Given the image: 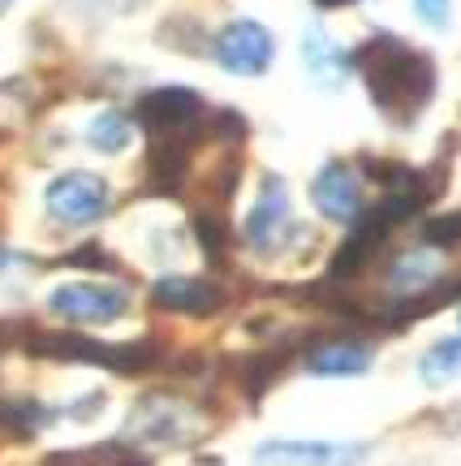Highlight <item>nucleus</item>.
I'll use <instances>...</instances> for the list:
<instances>
[{"label": "nucleus", "instance_id": "nucleus-1", "mask_svg": "<svg viewBox=\"0 0 461 466\" xmlns=\"http://www.w3.org/2000/svg\"><path fill=\"white\" fill-rule=\"evenodd\" d=\"M354 56V69L363 74L366 91L376 108L396 126H410L436 96V66L427 52H414L410 44H401L393 35H376L366 39Z\"/></svg>", "mask_w": 461, "mask_h": 466}, {"label": "nucleus", "instance_id": "nucleus-2", "mask_svg": "<svg viewBox=\"0 0 461 466\" xmlns=\"http://www.w3.org/2000/svg\"><path fill=\"white\" fill-rule=\"evenodd\" d=\"M35 354H48V359H69V363H95L121 376H134L143 367L155 363V350L147 341H134V346H104L95 337H74V333H44L31 341Z\"/></svg>", "mask_w": 461, "mask_h": 466}, {"label": "nucleus", "instance_id": "nucleus-3", "mask_svg": "<svg viewBox=\"0 0 461 466\" xmlns=\"http://www.w3.org/2000/svg\"><path fill=\"white\" fill-rule=\"evenodd\" d=\"M44 203H48V217L61 220V225H95L108 212L113 190L91 168H69V173H56L48 182Z\"/></svg>", "mask_w": 461, "mask_h": 466}, {"label": "nucleus", "instance_id": "nucleus-4", "mask_svg": "<svg viewBox=\"0 0 461 466\" xmlns=\"http://www.w3.org/2000/svg\"><path fill=\"white\" fill-rule=\"evenodd\" d=\"M212 56L220 61V69H229L237 78H259L276 56V39H272L264 22L237 17L229 26H220V35L212 39Z\"/></svg>", "mask_w": 461, "mask_h": 466}, {"label": "nucleus", "instance_id": "nucleus-5", "mask_svg": "<svg viewBox=\"0 0 461 466\" xmlns=\"http://www.w3.org/2000/svg\"><path fill=\"white\" fill-rule=\"evenodd\" d=\"M48 311L69 319V324H113L130 311V294L121 285L65 281L48 294Z\"/></svg>", "mask_w": 461, "mask_h": 466}, {"label": "nucleus", "instance_id": "nucleus-6", "mask_svg": "<svg viewBox=\"0 0 461 466\" xmlns=\"http://www.w3.org/2000/svg\"><path fill=\"white\" fill-rule=\"evenodd\" d=\"M138 121L155 138L160 134H185V138H195L198 121H203V100H198V91H190V86H160V91H147L138 100Z\"/></svg>", "mask_w": 461, "mask_h": 466}, {"label": "nucleus", "instance_id": "nucleus-7", "mask_svg": "<svg viewBox=\"0 0 461 466\" xmlns=\"http://www.w3.org/2000/svg\"><path fill=\"white\" fill-rule=\"evenodd\" d=\"M285 225H289V186H285V177L267 173L264 182H259V199H255V208L246 212L242 238H246L250 250L267 255V250L280 242Z\"/></svg>", "mask_w": 461, "mask_h": 466}, {"label": "nucleus", "instance_id": "nucleus-8", "mask_svg": "<svg viewBox=\"0 0 461 466\" xmlns=\"http://www.w3.org/2000/svg\"><path fill=\"white\" fill-rule=\"evenodd\" d=\"M311 199H315V208L328 220H336V225H349V220L363 217V186H358V173L349 165H341V160H328V165L315 173Z\"/></svg>", "mask_w": 461, "mask_h": 466}, {"label": "nucleus", "instance_id": "nucleus-9", "mask_svg": "<svg viewBox=\"0 0 461 466\" xmlns=\"http://www.w3.org/2000/svg\"><path fill=\"white\" fill-rule=\"evenodd\" d=\"M130 432L151 441V445H190V436L198 432V423L182 401L147 398V401H138V410H134V419H130Z\"/></svg>", "mask_w": 461, "mask_h": 466}, {"label": "nucleus", "instance_id": "nucleus-10", "mask_svg": "<svg viewBox=\"0 0 461 466\" xmlns=\"http://www.w3.org/2000/svg\"><path fill=\"white\" fill-rule=\"evenodd\" d=\"M302 66H306V74L315 78V86L341 91L346 78H349V69H354V56H349L324 26H315L311 22V26L302 31Z\"/></svg>", "mask_w": 461, "mask_h": 466}, {"label": "nucleus", "instance_id": "nucleus-11", "mask_svg": "<svg viewBox=\"0 0 461 466\" xmlns=\"http://www.w3.org/2000/svg\"><path fill=\"white\" fill-rule=\"evenodd\" d=\"M363 450L349 445H332V441H264L255 450L259 466H341L354 462Z\"/></svg>", "mask_w": 461, "mask_h": 466}, {"label": "nucleus", "instance_id": "nucleus-12", "mask_svg": "<svg viewBox=\"0 0 461 466\" xmlns=\"http://www.w3.org/2000/svg\"><path fill=\"white\" fill-rule=\"evenodd\" d=\"M151 299L160 302L165 311H182V316H212L225 307V289L203 277H165L155 281Z\"/></svg>", "mask_w": 461, "mask_h": 466}, {"label": "nucleus", "instance_id": "nucleus-13", "mask_svg": "<svg viewBox=\"0 0 461 466\" xmlns=\"http://www.w3.org/2000/svg\"><path fill=\"white\" fill-rule=\"evenodd\" d=\"M388 229H393V225L379 217V212H371V217H366L363 225H358V229L346 238V247L336 250V259H332V277H336V281H346V277H358V272L371 264V255L384 247Z\"/></svg>", "mask_w": 461, "mask_h": 466}, {"label": "nucleus", "instance_id": "nucleus-14", "mask_svg": "<svg viewBox=\"0 0 461 466\" xmlns=\"http://www.w3.org/2000/svg\"><path fill=\"white\" fill-rule=\"evenodd\" d=\"M306 367L315 376H328V380H336V376H363L371 367V346H363V341H324V346L311 350Z\"/></svg>", "mask_w": 461, "mask_h": 466}, {"label": "nucleus", "instance_id": "nucleus-15", "mask_svg": "<svg viewBox=\"0 0 461 466\" xmlns=\"http://www.w3.org/2000/svg\"><path fill=\"white\" fill-rule=\"evenodd\" d=\"M48 466H151V462L125 441H108V445H95V450L56 453V458H48Z\"/></svg>", "mask_w": 461, "mask_h": 466}, {"label": "nucleus", "instance_id": "nucleus-16", "mask_svg": "<svg viewBox=\"0 0 461 466\" xmlns=\"http://www.w3.org/2000/svg\"><path fill=\"white\" fill-rule=\"evenodd\" d=\"M134 138V126L125 113H116V108H108V113L91 116V126H86V143L99 151V156H116V151H125Z\"/></svg>", "mask_w": 461, "mask_h": 466}, {"label": "nucleus", "instance_id": "nucleus-17", "mask_svg": "<svg viewBox=\"0 0 461 466\" xmlns=\"http://www.w3.org/2000/svg\"><path fill=\"white\" fill-rule=\"evenodd\" d=\"M418 371L427 384H448L453 376H461V337H440L436 346H427V354L418 359Z\"/></svg>", "mask_w": 461, "mask_h": 466}, {"label": "nucleus", "instance_id": "nucleus-18", "mask_svg": "<svg viewBox=\"0 0 461 466\" xmlns=\"http://www.w3.org/2000/svg\"><path fill=\"white\" fill-rule=\"evenodd\" d=\"M436 277V259H431L427 250H410V255H401L393 268H388V285L393 289H418V285H427Z\"/></svg>", "mask_w": 461, "mask_h": 466}, {"label": "nucleus", "instance_id": "nucleus-19", "mask_svg": "<svg viewBox=\"0 0 461 466\" xmlns=\"http://www.w3.org/2000/svg\"><path fill=\"white\" fill-rule=\"evenodd\" d=\"M48 410L39 401H0V428H9L14 436H31L35 428L48 423Z\"/></svg>", "mask_w": 461, "mask_h": 466}, {"label": "nucleus", "instance_id": "nucleus-20", "mask_svg": "<svg viewBox=\"0 0 461 466\" xmlns=\"http://www.w3.org/2000/svg\"><path fill=\"white\" fill-rule=\"evenodd\" d=\"M280 367H285V354H276V350H272V354H259V359H250L246 363V393L250 398H259L267 384L276 380Z\"/></svg>", "mask_w": 461, "mask_h": 466}, {"label": "nucleus", "instance_id": "nucleus-21", "mask_svg": "<svg viewBox=\"0 0 461 466\" xmlns=\"http://www.w3.org/2000/svg\"><path fill=\"white\" fill-rule=\"evenodd\" d=\"M423 238H427V247H457V242H461V217H436V220H427Z\"/></svg>", "mask_w": 461, "mask_h": 466}, {"label": "nucleus", "instance_id": "nucleus-22", "mask_svg": "<svg viewBox=\"0 0 461 466\" xmlns=\"http://www.w3.org/2000/svg\"><path fill=\"white\" fill-rule=\"evenodd\" d=\"M414 14L423 17L431 31H448V22H453V0H414Z\"/></svg>", "mask_w": 461, "mask_h": 466}, {"label": "nucleus", "instance_id": "nucleus-23", "mask_svg": "<svg viewBox=\"0 0 461 466\" xmlns=\"http://www.w3.org/2000/svg\"><path fill=\"white\" fill-rule=\"evenodd\" d=\"M195 225H198V242H203V250H207V255H220V247H225V229H220L212 217H198Z\"/></svg>", "mask_w": 461, "mask_h": 466}, {"label": "nucleus", "instance_id": "nucleus-24", "mask_svg": "<svg viewBox=\"0 0 461 466\" xmlns=\"http://www.w3.org/2000/svg\"><path fill=\"white\" fill-rule=\"evenodd\" d=\"M324 9H341V5H354V0H319Z\"/></svg>", "mask_w": 461, "mask_h": 466}, {"label": "nucleus", "instance_id": "nucleus-25", "mask_svg": "<svg viewBox=\"0 0 461 466\" xmlns=\"http://www.w3.org/2000/svg\"><path fill=\"white\" fill-rule=\"evenodd\" d=\"M9 5H14V0H0V17L9 14Z\"/></svg>", "mask_w": 461, "mask_h": 466}]
</instances>
